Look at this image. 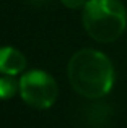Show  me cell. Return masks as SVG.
I'll list each match as a JSON object with an SVG mask.
<instances>
[{"mask_svg":"<svg viewBox=\"0 0 127 128\" xmlns=\"http://www.w3.org/2000/svg\"><path fill=\"white\" fill-rule=\"evenodd\" d=\"M67 73L75 92L86 99L106 96L114 84V66L111 60L95 49H82L73 54Z\"/></svg>","mask_w":127,"mask_h":128,"instance_id":"1","label":"cell"},{"mask_svg":"<svg viewBox=\"0 0 127 128\" xmlns=\"http://www.w3.org/2000/svg\"><path fill=\"white\" fill-rule=\"evenodd\" d=\"M82 20L85 31L103 44L117 41L127 26L125 6L119 0H88Z\"/></svg>","mask_w":127,"mask_h":128,"instance_id":"2","label":"cell"},{"mask_svg":"<svg viewBox=\"0 0 127 128\" xmlns=\"http://www.w3.org/2000/svg\"><path fill=\"white\" fill-rule=\"evenodd\" d=\"M18 83L23 100L34 109H49L57 99V83L42 70L26 72Z\"/></svg>","mask_w":127,"mask_h":128,"instance_id":"3","label":"cell"},{"mask_svg":"<svg viewBox=\"0 0 127 128\" xmlns=\"http://www.w3.org/2000/svg\"><path fill=\"white\" fill-rule=\"evenodd\" d=\"M26 58L15 47H0V73L16 76L25 70Z\"/></svg>","mask_w":127,"mask_h":128,"instance_id":"4","label":"cell"},{"mask_svg":"<svg viewBox=\"0 0 127 128\" xmlns=\"http://www.w3.org/2000/svg\"><path fill=\"white\" fill-rule=\"evenodd\" d=\"M83 120L88 128H103L108 123L109 115H111V109L104 104H95V106L88 107L83 114Z\"/></svg>","mask_w":127,"mask_h":128,"instance_id":"5","label":"cell"},{"mask_svg":"<svg viewBox=\"0 0 127 128\" xmlns=\"http://www.w3.org/2000/svg\"><path fill=\"white\" fill-rule=\"evenodd\" d=\"M16 91H20V83L12 75L0 76V99H12Z\"/></svg>","mask_w":127,"mask_h":128,"instance_id":"6","label":"cell"},{"mask_svg":"<svg viewBox=\"0 0 127 128\" xmlns=\"http://www.w3.org/2000/svg\"><path fill=\"white\" fill-rule=\"evenodd\" d=\"M64 5L67 6V8H72V10H77V8H82V6H85V0H60Z\"/></svg>","mask_w":127,"mask_h":128,"instance_id":"7","label":"cell"},{"mask_svg":"<svg viewBox=\"0 0 127 128\" xmlns=\"http://www.w3.org/2000/svg\"><path fill=\"white\" fill-rule=\"evenodd\" d=\"M28 2L34 6H44V5H47V3H51L52 0H28Z\"/></svg>","mask_w":127,"mask_h":128,"instance_id":"8","label":"cell"}]
</instances>
